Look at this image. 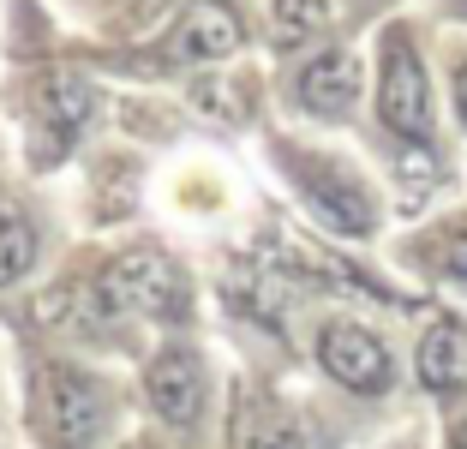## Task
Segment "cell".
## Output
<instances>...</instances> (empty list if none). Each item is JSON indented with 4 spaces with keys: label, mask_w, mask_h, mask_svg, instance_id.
<instances>
[{
    "label": "cell",
    "mask_w": 467,
    "mask_h": 449,
    "mask_svg": "<svg viewBox=\"0 0 467 449\" xmlns=\"http://www.w3.org/2000/svg\"><path fill=\"white\" fill-rule=\"evenodd\" d=\"M455 109H462V120H467V60L455 67Z\"/></svg>",
    "instance_id": "cell-15"
},
{
    "label": "cell",
    "mask_w": 467,
    "mask_h": 449,
    "mask_svg": "<svg viewBox=\"0 0 467 449\" xmlns=\"http://www.w3.org/2000/svg\"><path fill=\"white\" fill-rule=\"evenodd\" d=\"M90 84L78 78V72H42L36 84H30V102H25V132H30V162L48 168L60 162L72 150V138H78V126L90 120Z\"/></svg>",
    "instance_id": "cell-3"
},
{
    "label": "cell",
    "mask_w": 467,
    "mask_h": 449,
    "mask_svg": "<svg viewBox=\"0 0 467 449\" xmlns=\"http://www.w3.org/2000/svg\"><path fill=\"white\" fill-rule=\"evenodd\" d=\"M294 96H300L312 114H324V120H342L359 102V55H348V48L312 55L300 67V78H294Z\"/></svg>",
    "instance_id": "cell-9"
},
{
    "label": "cell",
    "mask_w": 467,
    "mask_h": 449,
    "mask_svg": "<svg viewBox=\"0 0 467 449\" xmlns=\"http://www.w3.org/2000/svg\"><path fill=\"white\" fill-rule=\"evenodd\" d=\"M144 402H150L156 420L168 425H186L204 413V360L192 348H162V354L144 366Z\"/></svg>",
    "instance_id": "cell-6"
},
{
    "label": "cell",
    "mask_w": 467,
    "mask_h": 449,
    "mask_svg": "<svg viewBox=\"0 0 467 449\" xmlns=\"http://www.w3.org/2000/svg\"><path fill=\"white\" fill-rule=\"evenodd\" d=\"M228 437H234V449H306V437H300V425H294V413H288V408H275L270 395H240Z\"/></svg>",
    "instance_id": "cell-10"
},
{
    "label": "cell",
    "mask_w": 467,
    "mask_h": 449,
    "mask_svg": "<svg viewBox=\"0 0 467 449\" xmlns=\"http://www.w3.org/2000/svg\"><path fill=\"white\" fill-rule=\"evenodd\" d=\"M317 360H324V371H330L342 390H359V395H384L389 390V348L378 336H371L366 324H354V318H336V324H324V336H317Z\"/></svg>",
    "instance_id": "cell-5"
},
{
    "label": "cell",
    "mask_w": 467,
    "mask_h": 449,
    "mask_svg": "<svg viewBox=\"0 0 467 449\" xmlns=\"http://www.w3.org/2000/svg\"><path fill=\"white\" fill-rule=\"evenodd\" d=\"M102 306L109 312H138V318H180L186 312V276L156 245H126L102 270Z\"/></svg>",
    "instance_id": "cell-2"
},
{
    "label": "cell",
    "mask_w": 467,
    "mask_h": 449,
    "mask_svg": "<svg viewBox=\"0 0 467 449\" xmlns=\"http://www.w3.org/2000/svg\"><path fill=\"white\" fill-rule=\"evenodd\" d=\"M450 449H467V420L455 425V444H450Z\"/></svg>",
    "instance_id": "cell-16"
},
{
    "label": "cell",
    "mask_w": 467,
    "mask_h": 449,
    "mask_svg": "<svg viewBox=\"0 0 467 449\" xmlns=\"http://www.w3.org/2000/svg\"><path fill=\"white\" fill-rule=\"evenodd\" d=\"M438 264L450 276H467V222H450V228L438 234Z\"/></svg>",
    "instance_id": "cell-14"
},
{
    "label": "cell",
    "mask_w": 467,
    "mask_h": 449,
    "mask_svg": "<svg viewBox=\"0 0 467 449\" xmlns=\"http://www.w3.org/2000/svg\"><path fill=\"white\" fill-rule=\"evenodd\" d=\"M288 168H294V180H300V192L336 222V228H348V234L371 228V198L342 162H330V156H288Z\"/></svg>",
    "instance_id": "cell-8"
},
{
    "label": "cell",
    "mask_w": 467,
    "mask_h": 449,
    "mask_svg": "<svg viewBox=\"0 0 467 449\" xmlns=\"http://www.w3.org/2000/svg\"><path fill=\"white\" fill-rule=\"evenodd\" d=\"M30 264H36V222H30L25 204L0 198V287L25 282Z\"/></svg>",
    "instance_id": "cell-12"
},
{
    "label": "cell",
    "mask_w": 467,
    "mask_h": 449,
    "mask_svg": "<svg viewBox=\"0 0 467 449\" xmlns=\"http://www.w3.org/2000/svg\"><path fill=\"white\" fill-rule=\"evenodd\" d=\"M270 18H275V37L282 42H306L330 25V0H275Z\"/></svg>",
    "instance_id": "cell-13"
},
{
    "label": "cell",
    "mask_w": 467,
    "mask_h": 449,
    "mask_svg": "<svg viewBox=\"0 0 467 449\" xmlns=\"http://www.w3.org/2000/svg\"><path fill=\"white\" fill-rule=\"evenodd\" d=\"M240 18L228 13V6H216V0H198V6H186V18H180L174 30H168L162 55L174 60V67H222L228 55H240Z\"/></svg>",
    "instance_id": "cell-7"
},
{
    "label": "cell",
    "mask_w": 467,
    "mask_h": 449,
    "mask_svg": "<svg viewBox=\"0 0 467 449\" xmlns=\"http://www.w3.org/2000/svg\"><path fill=\"white\" fill-rule=\"evenodd\" d=\"M114 420V395L97 371L72 366V360H48L36 366L30 383V425L48 449H97Z\"/></svg>",
    "instance_id": "cell-1"
},
{
    "label": "cell",
    "mask_w": 467,
    "mask_h": 449,
    "mask_svg": "<svg viewBox=\"0 0 467 449\" xmlns=\"http://www.w3.org/2000/svg\"><path fill=\"white\" fill-rule=\"evenodd\" d=\"M420 378L431 390H450V383L467 378V329L455 318H438L426 329V341H420Z\"/></svg>",
    "instance_id": "cell-11"
},
{
    "label": "cell",
    "mask_w": 467,
    "mask_h": 449,
    "mask_svg": "<svg viewBox=\"0 0 467 449\" xmlns=\"http://www.w3.org/2000/svg\"><path fill=\"white\" fill-rule=\"evenodd\" d=\"M378 114H384V126L401 132V138H426L431 132V84H426V67H420V55H413L408 30H389V42H384Z\"/></svg>",
    "instance_id": "cell-4"
}]
</instances>
